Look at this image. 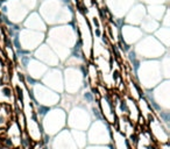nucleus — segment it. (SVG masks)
<instances>
[{"label": "nucleus", "instance_id": "nucleus-1", "mask_svg": "<svg viewBox=\"0 0 170 149\" xmlns=\"http://www.w3.org/2000/svg\"><path fill=\"white\" fill-rule=\"evenodd\" d=\"M47 42L57 55L59 62H64L78 43V32L70 25L54 27L48 32Z\"/></svg>", "mask_w": 170, "mask_h": 149}, {"label": "nucleus", "instance_id": "nucleus-2", "mask_svg": "<svg viewBox=\"0 0 170 149\" xmlns=\"http://www.w3.org/2000/svg\"><path fill=\"white\" fill-rule=\"evenodd\" d=\"M136 76L139 78V85L141 89H143V91L151 90L163 80L160 61L147 59L140 62L136 66Z\"/></svg>", "mask_w": 170, "mask_h": 149}, {"label": "nucleus", "instance_id": "nucleus-3", "mask_svg": "<svg viewBox=\"0 0 170 149\" xmlns=\"http://www.w3.org/2000/svg\"><path fill=\"white\" fill-rule=\"evenodd\" d=\"M40 125L43 132V135H56L66 126V112L62 107L48 108L44 115L41 118Z\"/></svg>", "mask_w": 170, "mask_h": 149}, {"label": "nucleus", "instance_id": "nucleus-4", "mask_svg": "<svg viewBox=\"0 0 170 149\" xmlns=\"http://www.w3.org/2000/svg\"><path fill=\"white\" fill-rule=\"evenodd\" d=\"M40 13L47 23H66L72 19L71 16L64 15V13H71V11L66 7H63L58 0H46L40 6Z\"/></svg>", "mask_w": 170, "mask_h": 149}, {"label": "nucleus", "instance_id": "nucleus-5", "mask_svg": "<svg viewBox=\"0 0 170 149\" xmlns=\"http://www.w3.org/2000/svg\"><path fill=\"white\" fill-rule=\"evenodd\" d=\"M143 97L153 107L154 112L169 111V79H164L153 87V90H144Z\"/></svg>", "mask_w": 170, "mask_h": 149}, {"label": "nucleus", "instance_id": "nucleus-6", "mask_svg": "<svg viewBox=\"0 0 170 149\" xmlns=\"http://www.w3.org/2000/svg\"><path fill=\"white\" fill-rule=\"evenodd\" d=\"M133 51L139 59H157L167 54V48L154 36H143L135 44Z\"/></svg>", "mask_w": 170, "mask_h": 149}, {"label": "nucleus", "instance_id": "nucleus-7", "mask_svg": "<svg viewBox=\"0 0 170 149\" xmlns=\"http://www.w3.org/2000/svg\"><path fill=\"white\" fill-rule=\"evenodd\" d=\"M28 87L32 91V99L35 104L47 107H54L61 101L59 93L50 90L42 83H37L34 80L33 84L28 85Z\"/></svg>", "mask_w": 170, "mask_h": 149}, {"label": "nucleus", "instance_id": "nucleus-8", "mask_svg": "<svg viewBox=\"0 0 170 149\" xmlns=\"http://www.w3.org/2000/svg\"><path fill=\"white\" fill-rule=\"evenodd\" d=\"M91 121L92 118L90 112L82 105L76 104L66 113V125L70 127V129L86 130Z\"/></svg>", "mask_w": 170, "mask_h": 149}, {"label": "nucleus", "instance_id": "nucleus-9", "mask_svg": "<svg viewBox=\"0 0 170 149\" xmlns=\"http://www.w3.org/2000/svg\"><path fill=\"white\" fill-rule=\"evenodd\" d=\"M86 133L87 142L90 144H110L111 143V128L103 119H97L89 126Z\"/></svg>", "mask_w": 170, "mask_h": 149}, {"label": "nucleus", "instance_id": "nucleus-10", "mask_svg": "<svg viewBox=\"0 0 170 149\" xmlns=\"http://www.w3.org/2000/svg\"><path fill=\"white\" fill-rule=\"evenodd\" d=\"M85 75L78 68L66 66L63 73V85H64V91L68 92V94L78 93L80 89L84 86Z\"/></svg>", "mask_w": 170, "mask_h": 149}, {"label": "nucleus", "instance_id": "nucleus-11", "mask_svg": "<svg viewBox=\"0 0 170 149\" xmlns=\"http://www.w3.org/2000/svg\"><path fill=\"white\" fill-rule=\"evenodd\" d=\"M44 41V34L30 29H22L19 33L20 50L34 51Z\"/></svg>", "mask_w": 170, "mask_h": 149}, {"label": "nucleus", "instance_id": "nucleus-12", "mask_svg": "<svg viewBox=\"0 0 170 149\" xmlns=\"http://www.w3.org/2000/svg\"><path fill=\"white\" fill-rule=\"evenodd\" d=\"M22 65L25 68V72L27 76L35 80L41 79L47 72V70L49 69L46 64L41 63L35 57L33 59L30 56H22Z\"/></svg>", "mask_w": 170, "mask_h": 149}, {"label": "nucleus", "instance_id": "nucleus-13", "mask_svg": "<svg viewBox=\"0 0 170 149\" xmlns=\"http://www.w3.org/2000/svg\"><path fill=\"white\" fill-rule=\"evenodd\" d=\"M147 123H148V127H149L148 132L151 133V137L155 142H157L158 144L169 142V129H167L162 125V122L156 117V114H154L147 121Z\"/></svg>", "mask_w": 170, "mask_h": 149}, {"label": "nucleus", "instance_id": "nucleus-14", "mask_svg": "<svg viewBox=\"0 0 170 149\" xmlns=\"http://www.w3.org/2000/svg\"><path fill=\"white\" fill-rule=\"evenodd\" d=\"M42 79V84H44L47 87H49L50 90L55 92H63L64 91V85H63V72L59 69L52 68L48 69L47 72L43 75Z\"/></svg>", "mask_w": 170, "mask_h": 149}, {"label": "nucleus", "instance_id": "nucleus-15", "mask_svg": "<svg viewBox=\"0 0 170 149\" xmlns=\"http://www.w3.org/2000/svg\"><path fill=\"white\" fill-rule=\"evenodd\" d=\"M34 57L47 66L55 68L59 64V59L55 51L48 44H40L34 50Z\"/></svg>", "mask_w": 170, "mask_h": 149}, {"label": "nucleus", "instance_id": "nucleus-16", "mask_svg": "<svg viewBox=\"0 0 170 149\" xmlns=\"http://www.w3.org/2000/svg\"><path fill=\"white\" fill-rule=\"evenodd\" d=\"M142 37H143V32L140 29V27L125 23L120 29V40L128 47L136 44Z\"/></svg>", "mask_w": 170, "mask_h": 149}, {"label": "nucleus", "instance_id": "nucleus-17", "mask_svg": "<svg viewBox=\"0 0 170 149\" xmlns=\"http://www.w3.org/2000/svg\"><path fill=\"white\" fill-rule=\"evenodd\" d=\"M98 108L101 114V118L110 125L117 122V114L114 111V106L112 103V98H110L107 94L101 96L98 99Z\"/></svg>", "mask_w": 170, "mask_h": 149}, {"label": "nucleus", "instance_id": "nucleus-18", "mask_svg": "<svg viewBox=\"0 0 170 149\" xmlns=\"http://www.w3.org/2000/svg\"><path fill=\"white\" fill-rule=\"evenodd\" d=\"M50 149H78L73 141L70 130L62 129L51 140Z\"/></svg>", "mask_w": 170, "mask_h": 149}, {"label": "nucleus", "instance_id": "nucleus-19", "mask_svg": "<svg viewBox=\"0 0 170 149\" xmlns=\"http://www.w3.org/2000/svg\"><path fill=\"white\" fill-rule=\"evenodd\" d=\"M134 2L135 0H106V6L115 18L122 19Z\"/></svg>", "mask_w": 170, "mask_h": 149}, {"label": "nucleus", "instance_id": "nucleus-20", "mask_svg": "<svg viewBox=\"0 0 170 149\" xmlns=\"http://www.w3.org/2000/svg\"><path fill=\"white\" fill-rule=\"evenodd\" d=\"M147 16V11H146V6L142 4H137V5H133L132 8L127 12V16L125 19V22L127 25H133V26H137L142 22V20Z\"/></svg>", "mask_w": 170, "mask_h": 149}, {"label": "nucleus", "instance_id": "nucleus-21", "mask_svg": "<svg viewBox=\"0 0 170 149\" xmlns=\"http://www.w3.org/2000/svg\"><path fill=\"white\" fill-rule=\"evenodd\" d=\"M23 26L26 27L27 29L35 30V32H40L41 30V33H44L47 30V26L46 23H44V21L40 16V14H37L36 12L30 13L28 15V18L25 20Z\"/></svg>", "mask_w": 170, "mask_h": 149}, {"label": "nucleus", "instance_id": "nucleus-22", "mask_svg": "<svg viewBox=\"0 0 170 149\" xmlns=\"http://www.w3.org/2000/svg\"><path fill=\"white\" fill-rule=\"evenodd\" d=\"M111 142L113 149H132L127 136L122 134L117 127L111 128Z\"/></svg>", "mask_w": 170, "mask_h": 149}, {"label": "nucleus", "instance_id": "nucleus-23", "mask_svg": "<svg viewBox=\"0 0 170 149\" xmlns=\"http://www.w3.org/2000/svg\"><path fill=\"white\" fill-rule=\"evenodd\" d=\"M15 94L13 86L8 84H0V104H14Z\"/></svg>", "mask_w": 170, "mask_h": 149}, {"label": "nucleus", "instance_id": "nucleus-24", "mask_svg": "<svg viewBox=\"0 0 170 149\" xmlns=\"http://www.w3.org/2000/svg\"><path fill=\"white\" fill-rule=\"evenodd\" d=\"M167 9L168 8L164 6V5H148V7H146L147 15L153 18V19L157 20L158 22L162 20Z\"/></svg>", "mask_w": 170, "mask_h": 149}, {"label": "nucleus", "instance_id": "nucleus-25", "mask_svg": "<svg viewBox=\"0 0 170 149\" xmlns=\"http://www.w3.org/2000/svg\"><path fill=\"white\" fill-rule=\"evenodd\" d=\"M160 27V22L157 20L153 19L151 16H146L142 22L140 23V29L143 33H147V34H151V33H155L158 29Z\"/></svg>", "mask_w": 170, "mask_h": 149}, {"label": "nucleus", "instance_id": "nucleus-26", "mask_svg": "<svg viewBox=\"0 0 170 149\" xmlns=\"http://www.w3.org/2000/svg\"><path fill=\"white\" fill-rule=\"evenodd\" d=\"M71 136L73 141L76 143L78 149H84L86 143H87V137H86V132L85 130H77V129H70Z\"/></svg>", "mask_w": 170, "mask_h": 149}, {"label": "nucleus", "instance_id": "nucleus-27", "mask_svg": "<svg viewBox=\"0 0 170 149\" xmlns=\"http://www.w3.org/2000/svg\"><path fill=\"white\" fill-rule=\"evenodd\" d=\"M169 27H158L156 32H155V39L160 41L162 44L168 49L169 47Z\"/></svg>", "mask_w": 170, "mask_h": 149}, {"label": "nucleus", "instance_id": "nucleus-28", "mask_svg": "<svg viewBox=\"0 0 170 149\" xmlns=\"http://www.w3.org/2000/svg\"><path fill=\"white\" fill-rule=\"evenodd\" d=\"M107 36L111 39L113 43H118L120 41V29H119L115 23L110 22L107 23Z\"/></svg>", "mask_w": 170, "mask_h": 149}, {"label": "nucleus", "instance_id": "nucleus-29", "mask_svg": "<svg viewBox=\"0 0 170 149\" xmlns=\"http://www.w3.org/2000/svg\"><path fill=\"white\" fill-rule=\"evenodd\" d=\"M160 66H161V72H162L163 79H169V55L168 54H164L161 57Z\"/></svg>", "mask_w": 170, "mask_h": 149}, {"label": "nucleus", "instance_id": "nucleus-30", "mask_svg": "<svg viewBox=\"0 0 170 149\" xmlns=\"http://www.w3.org/2000/svg\"><path fill=\"white\" fill-rule=\"evenodd\" d=\"M6 104H0V130H4L6 128L7 122L9 121V117L4 112Z\"/></svg>", "mask_w": 170, "mask_h": 149}, {"label": "nucleus", "instance_id": "nucleus-31", "mask_svg": "<svg viewBox=\"0 0 170 149\" xmlns=\"http://www.w3.org/2000/svg\"><path fill=\"white\" fill-rule=\"evenodd\" d=\"M149 5H163L164 2H168L169 0H144Z\"/></svg>", "mask_w": 170, "mask_h": 149}, {"label": "nucleus", "instance_id": "nucleus-32", "mask_svg": "<svg viewBox=\"0 0 170 149\" xmlns=\"http://www.w3.org/2000/svg\"><path fill=\"white\" fill-rule=\"evenodd\" d=\"M85 149H113L112 147H110L108 144H106V146H101V144H97V146H94V144H91L90 147H87V148Z\"/></svg>", "mask_w": 170, "mask_h": 149}, {"label": "nucleus", "instance_id": "nucleus-33", "mask_svg": "<svg viewBox=\"0 0 170 149\" xmlns=\"http://www.w3.org/2000/svg\"><path fill=\"white\" fill-rule=\"evenodd\" d=\"M158 148H160V149H169V142L160 143V144H158Z\"/></svg>", "mask_w": 170, "mask_h": 149}, {"label": "nucleus", "instance_id": "nucleus-34", "mask_svg": "<svg viewBox=\"0 0 170 149\" xmlns=\"http://www.w3.org/2000/svg\"><path fill=\"white\" fill-rule=\"evenodd\" d=\"M140 1H144V0H140Z\"/></svg>", "mask_w": 170, "mask_h": 149}]
</instances>
